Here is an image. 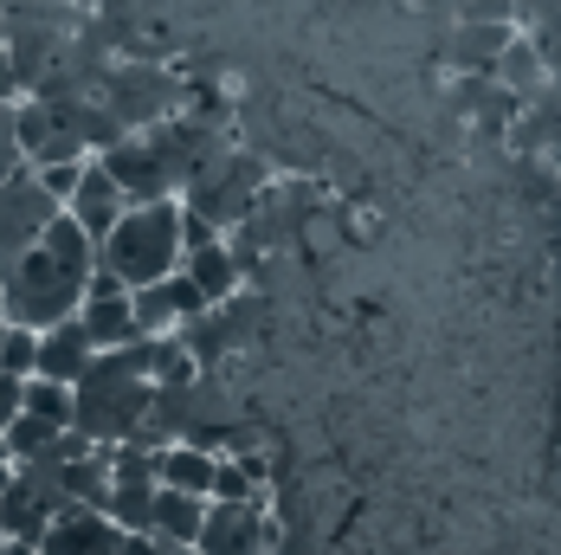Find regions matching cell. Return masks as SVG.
<instances>
[{
  "label": "cell",
  "instance_id": "1",
  "mask_svg": "<svg viewBox=\"0 0 561 555\" xmlns=\"http://www.w3.org/2000/svg\"><path fill=\"white\" fill-rule=\"evenodd\" d=\"M98 278V239L71 214H58L20 259L0 265V304H7V324H26V330H53L65 317H78L84 291Z\"/></svg>",
  "mask_w": 561,
  "mask_h": 555
},
{
  "label": "cell",
  "instance_id": "2",
  "mask_svg": "<svg viewBox=\"0 0 561 555\" xmlns=\"http://www.w3.org/2000/svg\"><path fill=\"white\" fill-rule=\"evenodd\" d=\"M149 400H156V382L142 375V342L98 349L91 369H84L78 388H71V427L98 445H123L142 427Z\"/></svg>",
  "mask_w": 561,
  "mask_h": 555
},
{
  "label": "cell",
  "instance_id": "3",
  "mask_svg": "<svg viewBox=\"0 0 561 555\" xmlns=\"http://www.w3.org/2000/svg\"><path fill=\"white\" fill-rule=\"evenodd\" d=\"M98 272L123 278L129 291L181 272V201H149L129 207L123 220L98 239Z\"/></svg>",
  "mask_w": 561,
  "mask_h": 555
},
{
  "label": "cell",
  "instance_id": "4",
  "mask_svg": "<svg viewBox=\"0 0 561 555\" xmlns=\"http://www.w3.org/2000/svg\"><path fill=\"white\" fill-rule=\"evenodd\" d=\"M265 188H272L265 162L226 143L214 162L194 168V174L181 181V207H187V214H201V220H214L220 233H232L239 220H252V207H259V194H265Z\"/></svg>",
  "mask_w": 561,
  "mask_h": 555
},
{
  "label": "cell",
  "instance_id": "5",
  "mask_svg": "<svg viewBox=\"0 0 561 555\" xmlns=\"http://www.w3.org/2000/svg\"><path fill=\"white\" fill-rule=\"evenodd\" d=\"M98 104L136 136V129H156L162 116L181 111V78L169 65H149V58H116L98 84Z\"/></svg>",
  "mask_w": 561,
  "mask_h": 555
},
{
  "label": "cell",
  "instance_id": "6",
  "mask_svg": "<svg viewBox=\"0 0 561 555\" xmlns=\"http://www.w3.org/2000/svg\"><path fill=\"white\" fill-rule=\"evenodd\" d=\"M58 214H65V201H58L53 188H46L33 168H13V174L0 181V265L20 259Z\"/></svg>",
  "mask_w": 561,
  "mask_h": 555
},
{
  "label": "cell",
  "instance_id": "7",
  "mask_svg": "<svg viewBox=\"0 0 561 555\" xmlns=\"http://www.w3.org/2000/svg\"><path fill=\"white\" fill-rule=\"evenodd\" d=\"M98 162L111 168V181L123 188V201H129V207H149V201H181V181H174L169 156L156 149V136H149V129L116 136Z\"/></svg>",
  "mask_w": 561,
  "mask_h": 555
},
{
  "label": "cell",
  "instance_id": "8",
  "mask_svg": "<svg viewBox=\"0 0 561 555\" xmlns=\"http://www.w3.org/2000/svg\"><path fill=\"white\" fill-rule=\"evenodd\" d=\"M201 555H272L278 530L265 523V503H214L207 498V523H201Z\"/></svg>",
  "mask_w": 561,
  "mask_h": 555
},
{
  "label": "cell",
  "instance_id": "9",
  "mask_svg": "<svg viewBox=\"0 0 561 555\" xmlns=\"http://www.w3.org/2000/svg\"><path fill=\"white\" fill-rule=\"evenodd\" d=\"M504 143L523 156V162H542L561 168V91L556 84H542L536 98H523V111H516V123L504 129Z\"/></svg>",
  "mask_w": 561,
  "mask_h": 555
},
{
  "label": "cell",
  "instance_id": "10",
  "mask_svg": "<svg viewBox=\"0 0 561 555\" xmlns=\"http://www.w3.org/2000/svg\"><path fill=\"white\" fill-rule=\"evenodd\" d=\"M78 324L91 330L98 349H123V342H136V310H129V284L111 272L91 278V291H84V304H78Z\"/></svg>",
  "mask_w": 561,
  "mask_h": 555
},
{
  "label": "cell",
  "instance_id": "11",
  "mask_svg": "<svg viewBox=\"0 0 561 555\" xmlns=\"http://www.w3.org/2000/svg\"><path fill=\"white\" fill-rule=\"evenodd\" d=\"M65 214L84 226L91 239H104L123 214H129V201H123V188L111 181V168L98 162V156H84V168H78V188L65 194Z\"/></svg>",
  "mask_w": 561,
  "mask_h": 555
},
{
  "label": "cell",
  "instance_id": "12",
  "mask_svg": "<svg viewBox=\"0 0 561 555\" xmlns=\"http://www.w3.org/2000/svg\"><path fill=\"white\" fill-rule=\"evenodd\" d=\"M116 530L104 510H91V503H65L53 523H46V536H39V550L46 555H116Z\"/></svg>",
  "mask_w": 561,
  "mask_h": 555
},
{
  "label": "cell",
  "instance_id": "13",
  "mask_svg": "<svg viewBox=\"0 0 561 555\" xmlns=\"http://www.w3.org/2000/svg\"><path fill=\"white\" fill-rule=\"evenodd\" d=\"M91 355H98L91 330H84L78 317H65V324H53V330H39V362H33V375L78 388V375L91 369Z\"/></svg>",
  "mask_w": 561,
  "mask_h": 555
},
{
  "label": "cell",
  "instance_id": "14",
  "mask_svg": "<svg viewBox=\"0 0 561 555\" xmlns=\"http://www.w3.org/2000/svg\"><path fill=\"white\" fill-rule=\"evenodd\" d=\"M510 20H458V33H451L446 46V65L451 71H478V78H491L497 71V53L510 46Z\"/></svg>",
  "mask_w": 561,
  "mask_h": 555
},
{
  "label": "cell",
  "instance_id": "15",
  "mask_svg": "<svg viewBox=\"0 0 561 555\" xmlns=\"http://www.w3.org/2000/svg\"><path fill=\"white\" fill-rule=\"evenodd\" d=\"M201 523H207V498H194V491H169V485H156V503H149V530L174 543V550H187V543H201Z\"/></svg>",
  "mask_w": 561,
  "mask_h": 555
},
{
  "label": "cell",
  "instance_id": "16",
  "mask_svg": "<svg viewBox=\"0 0 561 555\" xmlns=\"http://www.w3.org/2000/svg\"><path fill=\"white\" fill-rule=\"evenodd\" d=\"M214 458H220V452H207V445H194V440H174V445L156 452V478H162L169 491L207 498V491H214Z\"/></svg>",
  "mask_w": 561,
  "mask_h": 555
},
{
  "label": "cell",
  "instance_id": "17",
  "mask_svg": "<svg viewBox=\"0 0 561 555\" xmlns=\"http://www.w3.org/2000/svg\"><path fill=\"white\" fill-rule=\"evenodd\" d=\"M491 78L504 84L510 98H536V91L549 84V58H542V46L516 26V33H510V46L497 53V71H491Z\"/></svg>",
  "mask_w": 561,
  "mask_h": 555
},
{
  "label": "cell",
  "instance_id": "18",
  "mask_svg": "<svg viewBox=\"0 0 561 555\" xmlns=\"http://www.w3.org/2000/svg\"><path fill=\"white\" fill-rule=\"evenodd\" d=\"M181 272L201 284V297L207 304H226L245 278H239V259H232V246L226 239H214V246H194V252H181Z\"/></svg>",
  "mask_w": 561,
  "mask_h": 555
},
{
  "label": "cell",
  "instance_id": "19",
  "mask_svg": "<svg viewBox=\"0 0 561 555\" xmlns=\"http://www.w3.org/2000/svg\"><path fill=\"white\" fill-rule=\"evenodd\" d=\"M58 433H65V427H53V420H39V414H26V407H20V414L7 420L0 445H7V458L20 465V458H39V452H53Z\"/></svg>",
  "mask_w": 561,
  "mask_h": 555
},
{
  "label": "cell",
  "instance_id": "20",
  "mask_svg": "<svg viewBox=\"0 0 561 555\" xmlns=\"http://www.w3.org/2000/svg\"><path fill=\"white\" fill-rule=\"evenodd\" d=\"M20 407L39 414V420H53V427H71V388H65V382L26 375V400H20Z\"/></svg>",
  "mask_w": 561,
  "mask_h": 555
},
{
  "label": "cell",
  "instance_id": "21",
  "mask_svg": "<svg viewBox=\"0 0 561 555\" xmlns=\"http://www.w3.org/2000/svg\"><path fill=\"white\" fill-rule=\"evenodd\" d=\"M207 498L214 503H265V491H259V478H252V472H245V465H239V458H214V491H207Z\"/></svg>",
  "mask_w": 561,
  "mask_h": 555
},
{
  "label": "cell",
  "instance_id": "22",
  "mask_svg": "<svg viewBox=\"0 0 561 555\" xmlns=\"http://www.w3.org/2000/svg\"><path fill=\"white\" fill-rule=\"evenodd\" d=\"M33 362H39V330L7 324V336H0V369L7 375H33Z\"/></svg>",
  "mask_w": 561,
  "mask_h": 555
},
{
  "label": "cell",
  "instance_id": "23",
  "mask_svg": "<svg viewBox=\"0 0 561 555\" xmlns=\"http://www.w3.org/2000/svg\"><path fill=\"white\" fill-rule=\"evenodd\" d=\"M13 168H26V156H20V136H13V104H0V181Z\"/></svg>",
  "mask_w": 561,
  "mask_h": 555
},
{
  "label": "cell",
  "instance_id": "24",
  "mask_svg": "<svg viewBox=\"0 0 561 555\" xmlns=\"http://www.w3.org/2000/svg\"><path fill=\"white\" fill-rule=\"evenodd\" d=\"M20 400H26V375H7V369H0V433H7V420L20 414Z\"/></svg>",
  "mask_w": 561,
  "mask_h": 555
},
{
  "label": "cell",
  "instance_id": "25",
  "mask_svg": "<svg viewBox=\"0 0 561 555\" xmlns=\"http://www.w3.org/2000/svg\"><path fill=\"white\" fill-rule=\"evenodd\" d=\"M78 168H84V162H53V168H33V174H39V181H46V188H53L58 201H65V194H71V188H78Z\"/></svg>",
  "mask_w": 561,
  "mask_h": 555
},
{
  "label": "cell",
  "instance_id": "26",
  "mask_svg": "<svg viewBox=\"0 0 561 555\" xmlns=\"http://www.w3.org/2000/svg\"><path fill=\"white\" fill-rule=\"evenodd\" d=\"M26 91H20V71H13V58H7V46H0V104H20Z\"/></svg>",
  "mask_w": 561,
  "mask_h": 555
},
{
  "label": "cell",
  "instance_id": "27",
  "mask_svg": "<svg viewBox=\"0 0 561 555\" xmlns=\"http://www.w3.org/2000/svg\"><path fill=\"white\" fill-rule=\"evenodd\" d=\"M0 336H7V304H0Z\"/></svg>",
  "mask_w": 561,
  "mask_h": 555
},
{
  "label": "cell",
  "instance_id": "28",
  "mask_svg": "<svg viewBox=\"0 0 561 555\" xmlns=\"http://www.w3.org/2000/svg\"><path fill=\"white\" fill-rule=\"evenodd\" d=\"M174 555H201V550H194V543H187V550H174Z\"/></svg>",
  "mask_w": 561,
  "mask_h": 555
},
{
  "label": "cell",
  "instance_id": "29",
  "mask_svg": "<svg viewBox=\"0 0 561 555\" xmlns=\"http://www.w3.org/2000/svg\"><path fill=\"white\" fill-rule=\"evenodd\" d=\"M556 278H561V246H556Z\"/></svg>",
  "mask_w": 561,
  "mask_h": 555
},
{
  "label": "cell",
  "instance_id": "30",
  "mask_svg": "<svg viewBox=\"0 0 561 555\" xmlns=\"http://www.w3.org/2000/svg\"><path fill=\"white\" fill-rule=\"evenodd\" d=\"M0 543H7V517H0Z\"/></svg>",
  "mask_w": 561,
  "mask_h": 555
},
{
  "label": "cell",
  "instance_id": "31",
  "mask_svg": "<svg viewBox=\"0 0 561 555\" xmlns=\"http://www.w3.org/2000/svg\"><path fill=\"white\" fill-rule=\"evenodd\" d=\"M556 194H561V168H556Z\"/></svg>",
  "mask_w": 561,
  "mask_h": 555
}]
</instances>
